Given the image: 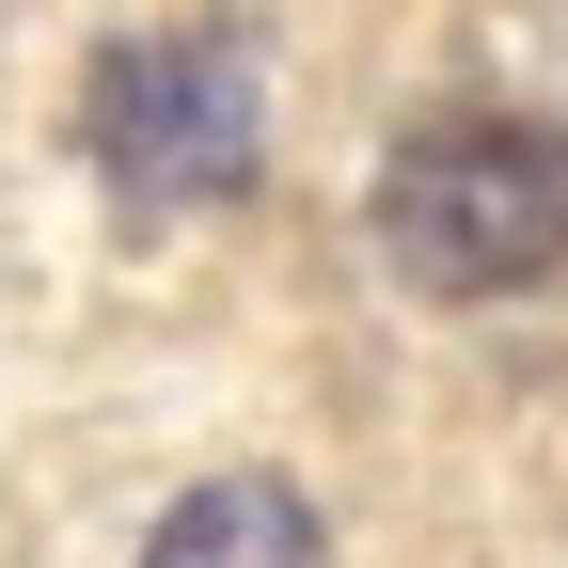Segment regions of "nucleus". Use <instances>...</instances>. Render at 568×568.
Instances as JSON below:
<instances>
[{"mask_svg": "<svg viewBox=\"0 0 568 568\" xmlns=\"http://www.w3.org/2000/svg\"><path fill=\"white\" fill-rule=\"evenodd\" d=\"M379 253L426 301H521L568 268V142L521 111H443L379 159Z\"/></svg>", "mask_w": 568, "mask_h": 568, "instance_id": "f257e3e1", "label": "nucleus"}, {"mask_svg": "<svg viewBox=\"0 0 568 568\" xmlns=\"http://www.w3.org/2000/svg\"><path fill=\"white\" fill-rule=\"evenodd\" d=\"M80 142L126 205H222L268 159V95H253V48L237 32H126L80 95Z\"/></svg>", "mask_w": 568, "mask_h": 568, "instance_id": "f03ea898", "label": "nucleus"}, {"mask_svg": "<svg viewBox=\"0 0 568 568\" xmlns=\"http://www.w3.org/2000/svg\"><path fill=\"white\" fill-rule=\"evenodd\" d=\"M142 568H332V537H316V506L284 474H205L190 506H159Z\"/></svg>", "mask_w": 568, "mask_h": 568, "instance_id": "7ed1b4c3", "label": "nucleus"}]
</instances>
